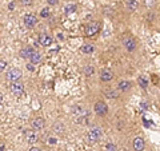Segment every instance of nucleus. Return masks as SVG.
I'll return each instance as SVG.
<instances>
[{
    "label": "nucleus",
    "instance_id": "obj_1",
    "mask_svg": "<svg viewBox=\"0 0 160 151\" xmlns=\"http://www.w3.org/2000/svg\"><path fill=\"white\" fill-rule=\"evenodd\" d=\"M100 29V23L99 22H89L86 26V35L87 36H93L95 34H98Z\"/></svg>",
    "mask_w": 160,
    "mask_h": 151
},
{
    "label": "nucleus",
    "instance_id": "obj_2",
    "mask_svg": "<svg viewBox=\"0 0 160 151\" xmlns=\"http://www.w3.org/2000/svg\"><path fill=\"white\" fill-rule=\"evenodd\" d=\"M6 75H7V79L9 82L13 83V82H18V80L22 78V71H20L19 68H12V70H9Z\"/></svg>",
    "mask_w": 160,
    "mask_h": 151
},
{
    "label": "nucleus",
    "instance_id": "obj_3",
    "mask_svg": "<svg viewBox=\"0 0 160 151\" xmlns=\"http://www.w3.org/2000/svg\"><path fill=\"white\" fill-rule=\"evenodd\" d=\"M102 135H103L102 128L100 127H92L91 131H89V134H88V138H89V140H92V142H98V140L102 138Z\"/></svg>",
    "mask_w": 160,
    "mask_h": 151
},
{
    "label": "nucleus",
    "instance_id": "obj_4",
    "mask_svg": "<svg viewBox=\"0 0 160 151\" xmlns=\"http://www.w3.org/2000/svg\"><path fill=\"white\" fill-rule=\"evenodd\" d=\"M93 108H95V112H96L99 117H103V115H106L108 112V107L104 102H98L96 104H95Z\"/></svg>",
    "mask_w": 160,
    "mask_h": 151
},
{
    "label": "nucleus",
    "instance_id": "obj_5",
    "mask_svg": "<svg viewBox=\"0 0 160 151\" xmlns=\"http://www.w3.org/2000/svg\"><path fill=\"white\" fill-rule=\"evenodd\" d=\"M52 42H53V40H52V38L49 36L48 34H44V32H43V34H40V35H39V43L42 44L43 47H48V46H51Z\"/></svg>",
    "mask_w": 160,
    "mask_h": 151
},
{
    "label": "nucleus",
    "instance_id": "obj_6",
    "mask_svg": "<svg viewBox=\"0 0 160 151\" xmlns=\"http://www.w3.org/2000/svg\"><path fill=\"white\" fill-rule=\"evenodd\" d=\"M36 23H38V19H36V16H35V15L27 13L26 16H24V24H26L28 28H32Z\"/></svg>",
    "mask_w": 160,
    "mask_h": 151
},
{
    "label": "nucleus",
    "instance_id": "obj_7",
    "mask_svg": "<svg viewBox=\"0 0 160 151\" xmlns=\"http://www.w3.org/2000/svg\"><path fill=\"white\" fill-rule=\"evenodd\" d=\"M44 119L43 118H35L32 119V122H31V127L32 130H36V131H39V130H42L44 128Z\"/></svg>",
    "mask_w": 160,
    "mask_h": 151
},
{
    "label": "nucleus",
    "instance_id": "obj_8",
    "mask_svg": "<svg viewBox=\"0 0 160 151\" xmlns=\"http://www.w3.org/2000/svg\"><path fill=\"white\" fill-rule=\"evenodd\" d=\"M123 46L127 48V51L129 52H133L135 48H136V43H135V40L131 39V38H126L123 40Z\"/></svg>",
    "mask_w": 160,
    "mask_h": 151
},
{
    "label": "nucleus",
    "instance_id": "obj_9",
    "mask_svg": "<svg viewBox=\"0 0 160 151\" xmlns=\"http://www.w3.org/2000/svg\"><path fill=\"white\" fill-rule=\"evenodd\" d=\"M26 138H27V142L28 143H35V142H38V133H36V130H29V131H26Z\"/></svg>",
    "mask_w": 160,
    "mask_h": 151
},
{
    "label": "nucleus",
    "instance_id": "obj_10",
    "mask_svg": "<svg viewBox=\"0 0 160 151\" xmlns=\"http://www.w3.org/2000/svg\"><path fill=\"white\" fill-rule=\"evenodd\" d=\"M11 91L13 94H16V95L23 94V91H24V84L20 83V82H13L11 84Z\"/></svg>",
    "mask_w": 160,
    "mask_h": 151
},
{
    "label": "nucleus",
    "instance_id": "obj_11",
    "mask_svg": "<svg viewBox=\"0 0 160 151\" xmlns=\"http://www.w3.org/2000/svg\"><path fill=\"white\" fill-rule=\"evenodd\" d=\"M144 147H146V144H144V140L140 137L133 139V150L135 151H143Z\"/></svg>",
    "mask_w": 160,
    "mask_h": 151
},
{
    "label": "nucleus",
    "instance_id": "obj_12",
    "mask_svg": "<svg viewBox=\"0 0 160 151\" xmlns=\"http://www.w3.org/2000/svg\"><path fill=\"white\" fill-rule=\"evenodd\" d=\"M113 78V74L111 71H108V70H103L102 74H100V80L102 82H109V80H112Z\"/></svg>",
    "mask_w": 160,
    "mask_h": 151
},
{
    "label": "nucleus",
    "instance_id": "obj_13",
    "mask_svg": "<svg viewBox=\"0 0 160 151\" xmlns=\"http://www.w3.org/2000/svg\"><path fill=\"white\" fill-rule=\"evenodd\" d=\"M35 51V49L32 48V47H27V48H23L22 51H20V56L22 58H24V59H29L31 58V55H32V52Z\"/></svg>",
    "mask_w": 160,
    "mask_h": 151
},
{
    "label": "nucleus",
    "instance_id": "obj_14",
    "mask_svg": "<svg viewBox=\"0 0 160 151\" xmlns=\"http://www.w3.org/2000/svg\"><path fill=\"white\" fill-rule=\"evenodd\" d=\"M139 7V3H138V0H128V3H127V8H128V11H136Z\"/></svg>",
    "mask_w": 160,
    "mask_h": 151
},
{
    "label": "nucleus",
    "instance_id": "obj_15",
    "mask_svg": "<svg viewBox=\"0 0 160 151\" xmlns=\"http://www.w3.org/2000/svg\"><path fill=\"white\" fill-rule=\"evenodd\" d=\"M129 88H131V83L127 82V80H122V82L119 83V90L120 91L126 92V91H128Z\"/></svg>",
    "mask_w": 160,
    "mask_h": 151
},
{
    "label": "nucleus",
    "instance_id": "obj_16",
    "mask_svg": "<svg viewBox=\"0 0 160 151\" xmlns=\"http://www.w3.org/2000/svg\"><path fill=\"white\" fill-rule=\"evenodd\" d=\"M29 60H31L32 64H38L40 60H42V55H40L38 51H33L32 55H31V58H29Z\"/></svg>",
    "mask_w": 160,
    "mask_h": 151
},
{
    "label": "nucleus",
    "instance_id": "obj_17",
    "mask_svg": "<svg viewBox=\"0 0 160 151\" xmlns=\"http://www.w3.org/2000/svg\"><path fill=\"white\" fill-rule=\"evenodd\" d=\"M93 49H95V47L92 46V44H84V46L82 47V52L83 54H92Z\"/></svg>",
    "mask_w": 160,
    "mask_h": 151
},
{
    "label": "nucleus",
    "instance_id": "obj_18",
    "mask_svg": "<svg viewBox=\"0 0 160 151\" xmlns=\"http://www.w3.org/2000/svg\"><path fill=\"white\" fill-rule=\"evenodd\" d=\"M138 83H139V86H140L142 88H147V86H148V79L144 78V76H139V78H138Z\"/></svg>",
    "mask_w": 160,
    "mask_h": 151
},
{
    "label": "nucleus",
    "instance_id": "obj_19",
    "mask_svg": "<svg viewBox=\"0 0 160 151\" xmlns=\"http://www.w3.org/2000/svg\"><path fill=\"white\" fill-rule=\"evenodd\" d=\"M106 96L109 98V99H116L119 95H118L116 91H113V90H107V91H106Z\"/></svg>",
    "mask_w": 160,
    "mask_h": 151
},
{
    "label": "nucleus",
    "instance_id": "obj_20",
    "mask_svg": "<svg viewBox=\"0 0 160 151\" xmlns=\"http://www.w3.org/2000/svg\"><path fill=\"white\" fill-rule=\"evenodd\" d=\"M95 72V68L92 66H86V68H84V74L87 75V76H92Z\"/></svg>",
    "mask_w": 160,
    "mask_h": 151
},
{
    "label": "nucleus",
    "instance_id": "obj_21",
    "mask_svg": "<svg viewBox=\"0 0 160 151\" xmlns=\"http://www.w3.org/2000/svg\"><path fill=\"white\" fill-rule=\"evenodd\" d=\"M75 11H76V6H75V4H68V6L66 7L67 13H71V12H75Z\"/></svg>",
    "mask_w": 160,
    "mask_h": 151
},
{
    "label": "nucleus",
    "instance_id": "obj_22",
    "mask_svg": "<svg viewBox=\"0 0 160 151\" xmlns=\"http://www.w3.org/2000/svg\"><path fill=\"white\" fill-rule=\"evenodd\" d=\"M106 151H118V148H116V146H115L113 143H108L106 146Z\"/></svg>",
    "mask_w": 160,
    "mask_h": 151
},
{
    "label": "nucleus",
    "instance_id": "obj_23",
    "mask_svg": "<svg viewBox=\"0 0 160 151\" xmlns=\"http://www.w3.org/2000/svg\"><path fill=\"white\" fill-rule=\"evenodd\" d=\"M40 16L42 18H48L49 16V9L48 8H43L42 12H40Z\"/></svg>",
    "mask_w": 160,
    "mask_h": 151
},
{
    "label": "nucleus",
    "instance_id": "obj_24",
    "mask_svg": "<svg viewBox=\"0 0 160 151\" xmlns=\"http://www.w3.org/2000/svg\"><path fill=\"white\" fill-rule=\"evenodd\" d=\"M53 127H55V131H56V133H62L63 131V124H58L56 123Z\"/></svg>",
    "mask_w": 160,
    "mask_h": 151
},
{
    "label": "nucleus",
    "instance_id": "obj_25",
    "mask_svg": "<svg viewBox=\"0 0 160 151\" xmlns=\"http://www.w3.org/2000/svg\"><path fill=\"white\" fill-rule=\"evenodd\" d=\"M31 2H32V0H20V3H22L23 6H29Z\"/></svg>",
    "mask_w": 160,
    "mask_h": 151
},
{
    "label": "nucleus",
    "instance_id": "obj_26",
    "mask_svg": "<svg viewBox=\"0 0 160 151\" xmlns=\"http://www.w3.org/2000/svg\"><path fill=\"white\" fill-rule=\"evenodd\" d=\"M59 0H47V3L49 4V6H55V4H58Z\"/></svg>",
    "mask_w": 160,
    "mask_h": 151
},
{
    "label": "nucleus",
    "instance_id": "obj_27",
    "mask_svg": "<svg viewBox=\"0 0 160 151\" xmlns=\"http://www.w3.org/2000/svg\"><path fill=\"white\" fill-rule=\"evenodd\" d=\"M7 66V63L4 62V60H2V62H0V70H2V71H4V67Z\"/></svg>",
    "mask_w": 160,
    "mask_h": 151
},
{
    "label": "nucleus",
    "instance_id": "obj_28",
    "mask_svg": "<svg viewBox=\"0 0 160 151\" xmlns=\"http://www.w3.org/2000/svg\"><path fill=\"white\" fill-rule=\"evenodd\" d=\"M29 151H42V150H40L39 147H32V148L29 150Z\"/></svg>",
    "mask_w": 160,
    "mask_h": 151
}]
</instances>
